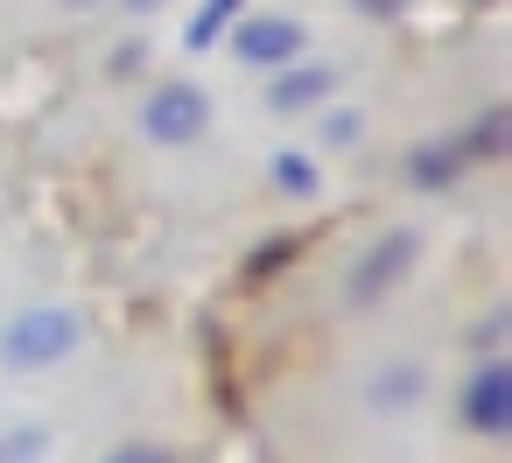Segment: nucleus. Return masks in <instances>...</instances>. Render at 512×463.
<instances>
[{
	"label": "nucleus",
	"mask_w": 512,
	"mask_h": 463,
	"mask_svg": "<svg viewBox=\"0 0 512 463\" xmlns=\"http://www.w3.org/2000/svg\"><path fill=\"white\" fill-rule=\"evenodd\" d=\"M71 344H78V309H22L8 330H0V358H8L15 372L57 365Z\"/></svg>",
	"instance_id": "obj_1"
},
{
	"label": "nucleus",
	"mask_w": 512,
	"mask_h": 463,
	"mask_svg": "<svg viewBox=\"0 0 512 463\" xmlns=\"http://www.w3.org/2000/svg\"><path fill=\"white\" fill-rule=\"evenodd\" d=\"M141 127H148V141L183 148V141H197V134L211 127V106H204V92H197V85H162V92L148 99Z\"/></svg>",
	"instance_id": "obj_2"
},
{
	"label": "nucleus",
	"mask_w": 512,
	"mask_h": 463,
	"mask_svg": "<svg viewBox=\"0 0 512 463\" xmlns=\"http://www.w3.org/2000/svg\"><path fill=\"white\" fill-rule=\"evenodd\" d=\"M407 260H414V239H407V232L379 239V246H372V260H358V267H351V281H344L351 309H372V302H379V295L407 274Z\"/></svg>",
	"instance_id": "obj_3"
},
{
	"label": "nucleus",
	"mask_w": 512,
	"mask_h": 463,
	"mask_svg": "<svg viewBox=\"0 0 512 463\" xmlns=\"http://www.w3.org/2000/svg\"><path fill=\"white\" fill-rule=\"evenodd\" d=\"M463 421L484 435H498L512 421V372L505 365H477V379L463 386Z\"/></svg>",
	"instance_id": "obj_4"
},
{
	"label": "nucleus",
	"mask_w": 512,
	"mask_h": 463,
	"mask_svg": "<svg viewBox=\"0 0 512 463\" xmlns=\"http://www.w3.org/2000/svg\"><path fill=\"white\" fill-rule=\"evenodd\" d=\"M232 50H239L246 64H288V57L302 50V22H288V15H260V22H246V29L232 36Z\"/></svg>",
	"instance_id": "obj_5"
},
{
	"label": "nucleus",
	"mask_w": 512,
	"mask_h": 463,
	"mask_svg": "<svg viewBox=\"0 0 512 463\" xmlns=\"http://www.w3.org/2000/svg\"><path fill=\"white\" fill-rule=\"evenodd\" d=\"M330 85H337V78H330L323 64H302V71H281V78H274L267 106H274V113H302V106H316Z\"/></svg>",
	"instance_id": "obj_6"
},
{
	"label": "nucleus",
	"mask_w": 512,
	"mask_h": 463,
	"mask_svg": "<svg viewBox=\"0 0 512 463\" xmlns=\"http://www.w3.org/2000/svg\"><path fill=\"white\" fill-rule=\"evenodd\" d=\"M239 15V0H204V15L190 22V50H211L218 36H225V22Z\"/></svg>",
	"instance_id": "obj_7"
},
{
	"label": "nucleus",
	"mask_w": 512,
	"mask_h": 463,
	"mask_svg": "<svg viewBox=\"0 0 512 463\" xmlns=\"http://www.w3.org/2000/svg\"><path fill=\"white\" fill-rule=\"evenodd\" d=\"M274 183H281V190H295V197H309V190H316L309 155H274Z\"/></svg>",
	"instance_id": "obj_8"
},
{
	"label": "nucleus",
	"mask_w": 512,
	"mask_h": 463,
	"mask_svg": "<svg viewBox=\"0 0 512 463\" xmlns=\"http://www.w3.org/2000/svg\"><path fill=\"white\" fill-rule=\"evenodd\" d=\"M106 463H176L169 449H155V442H127V449H113Z\"/></svg>",
	"instance_id": "obj_9"
},
{
	"label": "nucleus",
	"mask_w": 512,
	"mask_h": 463,
	"mask_svg": "<svg viewBox=\"0 0 512 463\" xmlns=\"http://www.w3.org/2000/svg\"><path fill=\"white\" fill-rule=\"evenodd\" d=\"M351 134H358V113H330L323 120V141H351Z\"/></svg>",
	"instance_id": "obj_10"
},
{
	"label": "nucleus",
	"mask_w": 512,
	"mask_h": 463,
	"mask_svg": "<svg viewBox=\"0 0 512 463\" xmlns=\"http://www.w3.org/2000/svg\"><path fill=\"white\" fill-rule=\"evenodd\" d=\"M358 8H365V15H393V8H400V0H358Z\"/></svg>",
	"instance_id": "obj_11"
},
{
	"label": "nucleus",
	"mask_w": 512,
	"mask_h": 463,
	"mask_svg": "<svg viewBox=\"0 0 512 463\" xmlns=\"http://www.w3.org/2000/svg\"><path fill=\"white\" fill-rule=\"evenodd\" d=\"M120 8H134V15H155V8H162V0H120Z\"/></svg>",
	"instance_id": "obj_12"
}]
</instances>
